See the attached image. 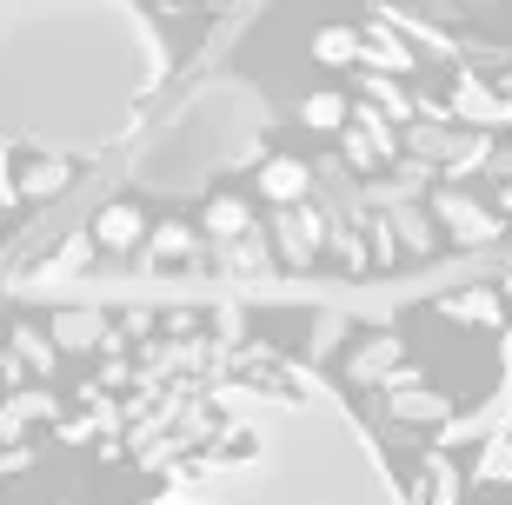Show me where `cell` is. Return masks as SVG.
Returning <instances> with one entry per match:
<instances>
[{"mask_svg":"<svg viewBox=\"0 0 512 505\" xmlns=\"http://www.w3.org/2000/svg\"><path fill=\"white\" fill-rule=\"evenodd\" d=\"M167 47L133 0H0V133L94 160L140 127Z\"/></svg>","mask_w":512,"mask_h":505,"instance_id":"6da1fadb","label":"cell"},{"mask_svg":"<svg viewBox=\"0 0 512 505\" xmlns=\"http://www.w3.org/2000/svg\"><path fill=\"white\" fill-rule=\"evenodd\" d=\"M180 505H399V486L320 379L247 353L220 439L180 472Z\"/></svg>","mask_w":512,"mask_h":505,"instance_id":"7a4b0ae2","label":"cell"},{"mask_svg":"<svg viewBox=\"0 0 512 505\" xmlns=\"http://www.w3.org/2000/svg\"><path fill=\"white\" fill-rule=\"evenodd\" d=\"M266 100L247 80H207L200 94H187L167 120H153L147 140L133 147V187L167 193V200H193L213 180L240 173L266 140Z\"/></svg>","mask_w":512,"mask_h":505,"instance_id":"3957f363","label":"cell"}]
</instances>
